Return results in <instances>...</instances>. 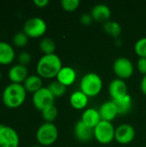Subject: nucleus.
Listing matches in <instances>:
<instances>
[{"label":"nucleus","mask_w":146,"mask_h":147,"mask_svg":"<svg viewBox=\"0 0 146 147\" xmlns=\"http://www.w3.org/2000/svg\"><path fill=\"white\" fill-rule=\"evenodd\" d=\"M93 18L90 13H84L80 16V22L83 25H89L93 22Z\"/></svg>","instance_id":"obj_31"},{"label":"nucleus","mask_w":146,"mask_h":147,"mask_svg":"<svg viewBox=\"0 0 146 147\" xmlns=\"http://www.w3.org/2000/svg\"><path fill=\"white\" fill-rule=\"evenodd\" d=\"M34 4L39 8H45L49 4L48 0H34Z\"/></svg>","instance_id":"obj_32"},{"label":"nucleus","mask_w":146,"mask_h":147,"mask_svg":"<svg viewBox=\"0 0 146 147\" xmlns=\"http://www.w3.org/2000/svg\"><path fill=\"white\" fill-rule=\"evenodd\" d=\"M137 68L140 73L144 76L146 75V59L145 58H139L137 61Z\"/></svg>","instance_id":"obj_30"},{"label":"nucleus","mask_w":146,"mask_h":147,"mask_svg":"<svg viewBox=\"0 0 146 147\" xmlns=\"http://www.w3.org/2000/svg\"><path fill=\"white\" fill-rule=\"evenodd\" d=\"M42 84V78L39 75H28V77L22 83V85L27 92H31L34 94L43 87Z\"/></svg>","instance_id":"obj_20"},{"label":"nucleus","mask_w":146,"mask_h":147,"mask_svg":"<svg viewBox=\"0 0 146 147\" xmlns=\"http://www.w3.org/2000/svg\"><path fill=\"white\" fill-rule=\"evenodd\" d=\"M19 135L11 127L0 124V147H18Z\"/></svg>","instance_id":"obj_9"},{"label":"nucleus","mask_w":146,"mask_h":147,"mask_svg":"<svg viewBox=\"0 0 146 147\" xmlns=\"http://www.w3.org/2000/svg\"><path fill=\"white\" fill-rule=\"evenodd\" d=\"M98 111L102 121H104L112 122L117 117V115H119L117 107L112 100L103 102Z\"/></svg>","instance_id":"obj_13"},{"label":"nucleus","mask_w":146,"mask_h":147,"mask_svg":"<svg viewBox=\"0 0 146 147\" xmlns=\"http://www.w3.org/2000/svg\"><path fill=\"white\" fill-rule=\"evenodd\" d=\"M108 94L112 101H116L127 96L128 89L125 81L120 78L112 80L108 85Z\"/></svg>","instance_id":"obj_11"},{"label":"nucleus","mask_w":146,"mask_h":147,"mask_svg":"<svg viewBox=\"0 0 146 147\" xmlns=\"http://www.w3.org/2000/svg\"><path fill=\"white\" fill-rule=\"evenodd\" d=\"M9 79L15 84H22L28 77V71L27 66L16 64L10 67L8 72Z\"/></svg>","instance_id":"obj_14"},{"label":"nucleus","mask_w":146,"mask_h":147,"mask_svg":"<svg viewBox=\"0 0 146 147\" xmlns=\"http://www.w3.org/2000/svg\"><path fill=\"white\" fill-rule=\"evenodd\" d=\"M81 121L89 127L90 128H95L102 121L99 111L94 108H89L83 111L82 114Z\"/></svg>","instance_id":"obj_17"},{"label":"nucleus","mask_w":146,"mask_h":147,"mask_svg":"<svg viewBox=\"0 0 146 147\" xmlns=\"http://www.w3.org/2000/svg\"><path fill=\"white\" fill-rule=\"evenodd\" d=\"M28 39L29 37L23 32H17L14 34L13 36V44L16 47H23L28 43Z\"/></svg>","instance_id":"obj_26"},{"label":"nucleus","mask_w":146,"mask_h":147,"mask_svg":"<svg viewBox=\"0 0 146 147\" xmlns=\"http://www.w3.org/2000/svg\"><path fill=\"white\" fill-rule=\"evenodd\" d=\"M1 78H2V74H1V71H0V80H1Z\"/></svg>","instance_id":"obj_35"},{"label":"nucleus","mask_w":146,"mask_h":147,"mask_svg":"<svg viewBox=\"0 0 146 147\" xmlns=\"http://www.w3.org/2000/svg\"><path fill=\"white\" fill-rule=\"evenodd\" d=\"M89 97L83 93L81 90H77L73 92L70 96V104L75 109L81 110L86 108L88 105Z\"/></svg>","instance_id":"obj_19"},{"label":"nucleus","mask_w":146,"mask_h":147,"mask_svg":"<svg viewBox=\"0 0 146 147\" xmlns=\"http://www.w3.org/2000/svg\"><path fill=\"white\" fill-rule=\"evenodd\" d=\"M40 49L44 53V55L46 54H53L55 53L56 50V44L54 40L52 38L45 37L40 41Z\"/></svg>","instance_id":"obj_23"},{"label":"nucleus","mask_w":146,"mask_h":147,"mask_svg":"<svg viewBox=\"0 0 146 147\" xmlns=\"http://www.w3.org/2000/svg\"><path fill=\"white\" fill-rule=\"evenodd\" d=\"M80 5L79 0H62L61 1V6L62 8L68 12L75 11L78 9Z\"/></svg>","instance_id":"obj_28"},{"label":"nucleus","mask_w":146,"mask_h":147,"mask_svg":"<svg viewBox=\"0 0 146 147\" xmlns=\"http://www.w3.org/2000/svg\"><path fill=\"white\" fill-rule=\"evenodd\" d=\"M26 95L27 91L22 84L10 83L4 88L2 94V100L6 107L9 109H15L24 102Z\"/></svg>","instance_id":"obj_2"},{"label":"nucleus","mask_w":146,"mask_h":147,"mask_svg":"<svg viewBox=\"0 0 146 147\" xmlns=\"http://www.w3.org/2000/svg\"><path fill=\"white\" fill-rule=\"evenodd\" d=\"M90 14L94 21L101 23H105L106 22L110 20L112 11L107 4L98 3L92 8Z\"/></svg>","instance_id":"obj_12"},{"label":"nucleus","mask_w":146,"mask_h":147,"mask_svg":"<svg viewBox=\"0 0 146 147\" xmlns=\"http://www.w3.org/2000/svg\"><path fill=\"white\" fill-rule=\"evenodd\" d=\"M102 28L106 34H108V35L114 38H118L122 32V28L120 24L116 21H113V20H109L105 23H103Z\"/></svg>","instance_id":"obj_22"},{"label":"nucleus","mask_w":146,"mask_h":147,"mask_svg":"<svg viewBox=\"0 0 146 147\" xmlns=\"http://www.w3.org/2000/svg\"><path fill=\"white\" fill-rule=\"evenodd\" d=\"M140 89L144 95L146 96V75H145L140 82Z\"/></svg>","instance_id":"obj_33"},{"label":"nucleus","mask_w":146,"mask_h":147,"mask_svg":"<svg viewBox=\"0 0 146 147\" xmlns=\"http://www.w3.org/2000/svg\"><path fill=\"white\" fill-rule=\"evenodd\" d=\"M136 136L134 127L128 123L120 124L115 128L114 140L120 145H128L133 141Z\"/></svg>","instance_id":"obj_10"},{"label":"nucleus","mask_w":146,"mask_h":147,"mask_svg":"<svg viewBox=\"0 0 146 147\" xmlns=\"http://www.w3.org/2000/svg\"><path fill=\"white\" fill-rule=\"evenodd\" d=\"M32 101L35 109L42 111L45 108L54 104L55 97L52 95L47 87H42L40 90L33 94Z\"/></svg>","instance_id":"obj_8"},{"label":"nucleus","mask_w":146,"mask_h":147,"mask_svg":"<svg viewBox=\"0 0 146 147\" xmlns=\"http://www.w3.org/2000/svg\"><path fill=\"white\" fill-rule=\"evenodd\" d=\"M74 134L77 140L81 142H88L94 138V129L86 126L81 120L74 127Z\"/></svg>","instance_id":"obj_15"},{"label":"nucleus","mask_w":146,"mask_h":147,"mask_svg":"<svg viewBox=\"0 0 146 147\" xmlns=\"http://www.w3.org/2000/svg\"><path fill=\"white\" fill-rule=\"evenodd\" d=\"M113 71L117 76V78L126 80L133 75L134 66L133 62L128 58L120 57L114 60L113 65Z\"/></svg>","instance_id":"obj_7"},{"label":"nucleus","mask_w":146,"mask_h":147,"mask_svg":"<svg viewBox=\"0 0 146 147\" xmlns=\"http://www.w3.org/2000/svg\"><path fill=\"white\" fill-rule=\"evenodd\" d=\"M40 112H41V116L45 121V122H49V123H53V121L57 119L59 114L58 109L54 104L45 108Z\"/></svg>","instance_id":"obj_24"},{"label":"nucleus","mask_w":146,"mask_h":147,"mask_svg":"<svg viewBox=\"0 0 146 147\" xmlns=\"http://www.w3.org/2000/svg\"><path fill=\"white\" fill-rule=\"evenodd\" d=\"M102 86V79L95 72L86 73L80 81V90L88 97H95L99 95Z\"/></svg>","instance_id":"obj_3"},{"label":"nucleus","mask_w":146,"mask_h":147,"mask_svg":"<svg viewBox=\"0 0 146 147\" xmlns=\"http://www.w3.org/2000/svg\"><path fill=\"white\" fill-rule=\"evenodd\" d=\"M66 88H67L66 86L63 85L57 80L51 82L47 86V89L55 98L63 96L66 93Z\"/></svg>","instance_id":"obj_25"},{"label":"nucleus","mask_w":146,"mask_h":147,"mask_svg":"<svg viewBox=\"0 0 146 147\" xmlns=\"http://www.w3.org/2000/svg\"><path fill=\"white\" fill-rule=\"evenodd\" d=\"M63 67L61 59L56 54H46L40 57L36 65L37 75L41 78L51 79L56 78Z\"/></svg>","instance_id":"obj_1"},{"label":"nucleus","mask_w":146,"mask_h":147,"mask_svg":"<svg viewBox=\"0 0 146 147\" xmlns=\"http://www.w3.org/2000/svg\"><path fill=\"white\" fill-rule=\"evenodd\" d=\"M135 53L139 58L146 59V37H143L139 39L134 45Z\"/></svg>","instance_id":"obj_27"},{"label":"nucleus","mask_w":146,"mask_h":147,"mask_svg":"<svg viewBox=\"0 0 146 147\" xmlns=\"http://www.w3.org/2000/svg\"><path fill=\"white\" fill-rule=\"evenodd\" d=\"M46 22L40 17H31L28 19L23 25V32L29 38H39L46 31Z\"/></svg>","instance_id":"obj_6"},{"label":"nucleus","mask_w":146,"mask_h":147,"mask_svg":"<svg viewBox=\"0 0 146 147\" xmlns=\"http://www.w3.org/2000/svg\"><path fill=\"white\" fill-rule=\"evenodd\" d=\"M113 102L115 103L117 107L119 115H126L127 113L131 111L133 108V98L129 94L121 99L113 101Z\"/></svg>","instance_id":"obj_21"},{"label":"nucleus","mask_w":146,"mask_h":147,"mask_svg":"<svg viewBox=\"0 0 146 147\" xmlns=\"http://www.w3.org/2000/svg\"><path fill=\"white\" fill-rule=\"evenodd\" d=\"M35 137L38 143L41 146H49L57 141L59 131L53 123L44 122L37 129Z\"/></svg>","instance_id":"obj_4"},{"label":"nucleus","mask_w":146,"mask_h":147,"mask_svg":"<svg viewBox=\"0 0 146 147\" xmlns=\"http://www.w3.org/2000/svg\"><path fill=\"white\" fill-rule=\"evenodd\" d=\"M115 128L112 122L101 121L94 128V138L102 145H108L114 140Z\"/></svg>","instance_id":"obj_5"},{"label":"nucleus","mask_w":146,"mask_h":147,"mask_svg":"<svg viewBox=\"0 0 146 147\" xmlns=\"http://www.w3.org/2000/svg\"><path fill=\"white\" fill-rule=\"evenodd\" d=\"M77 78V72L75 69L71 66H63L56 77V80L63 85L68 87L72 85Z\"/></svg>","instance_id":"obj_16"},{"label":"nucleus","mask_w":146,"mask_h":147,"mask_svg":"<svg viewBox=\"0 0 146 147\" xmlns=\"http://www.w3.org/2000/svg\"><path fill=\"white\" fill-rule=\"evenodd\" d=\"M31 59H32V56L27 51H22L18 55V64L20 65L27 66V65L30 63Z\"/></svg>","instance_id":"obj_29"},{"label":"nucleus","mask_w":146,"mask_h":147,"mask_svg":"<svg viewBox=\"0 0 146 147\" xmlns=\"http://www.w3.org/2000/svg\"><path fill=\"white\" fill-rule=\"evenodd\" d=\"M15 57V53L13 47L6 41H0V65L11 64Z\"/></svg>","instance_id":"obj_18"},{"label":"nucleus","mask_w":146,"mask_h":147,"mask_svg":"<svg viewBox=\"0 0 146 147\" xmlns=\"http://www.w3.org/2000/svg\"><path fill=\"white\" fill-rule=\"evenodd\" d=\"M31 147H43V146H31Z\"/></svg>","instance_id":"obj_34"}]
</instances>
